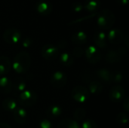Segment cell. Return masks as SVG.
Segmentation results:
<instances>
[{
  "label": "cell",
  "instance_id": "cell-1",
  "mask_svg": "<svg viewBox=\"0 0 129 128\" xmlns=\"http://www.w3.org/2000/svg\"><path fill=\"white\" fill-rule=\"evenodd\" d=\"M31 65V57L26 51H20L17 53L11 67L17 74L26 73Z\"/></svg>",
  "mask_w": 129,
  "mask_h": 128
},
{
  "label": "cell",
  "instance_id": "cell-2",
  "mask_svg": "<svg viewBox=\"0 0 129 128\" xmlns=\"http://www.w3.org/2000/svg\"><path fill=\"white\" fill-rule=\"evenodd\" d=\"M97 24L101 30L110 29L115 23L116 17L110 9H103L97 13Z\"/></svg>",
  "mask_w": 129,
  "mask_h": 128
},
{
  "label": "cell",
  "instance_id": "cell-3",
  "mask_svg": "<svg viewBox=\"0 0 129 128\" xmlns=\"http://www.w3.org/2000/svg\"><path fill=\"white\" fill-rule=\"evenodd\" d=\"M38 100L37 94L31 90H25L18 96V103L23 107H31Z\"/></svg>",
  "mask_w": 129,
  "mask_h": 128
},
{
  "label": "cell",
  "instance_id": "cell-4",
  "mask_svg": "<svg viewBox=\"0 0 129 128\" xmlns=\"http://www.w3.org/2000/svg\"><path fill=\"white\" fill-rule=\"evenodd\" d=\"M71 97L77 103H84L89 99L90 94L86 87L78 85L73 88L71 91Z\"/></svg>",
  "mask_w": 129,
  "mask_h": 128
},
{
  "label": "cell",
  "instance_id": "cell-5",
  "mask_svg": "<svg viewBox=\"0 0 129 128\" xmlns=\"http://www.w3.org/2000/svg\"><path fill=\"white\" fill-rule=\"evenodd\" d=\"M3 39L9 45L18 44L21 40V32L16 28L7 29L3 33Z\"/></svg>",
  "mask_w": 129,
  "mask_h": 128
},
{
  "label": "cell",
  "instance_id": "cell-6",
  "mask_svg": "<svg viewBox=\"0 0 129 128\" xmlns=\"http://www.w3.org/2000/svg\"><path fill=\"white\" fill-rule=\"evenodd\" d=\"M85 58L87 61L91 64H97L98 63L102 57L101 53L99 49L94 45H89L85 50Z\"/></svg>",
  "mask_w": 129,
  "mask_h": 128
},
{
  "label": "cell",
  "instance_id": "cell-7",
  "mask_svg": "<svg viewBox=\"0 0 129 128\" xmlns=\"http://www.w3.org/2000/svg\"><path fill=\"white\" fill-rule=\"evenodd\" d=\"M42 57L48 61H52L59 56V49L56 45L52 44H46L41 49Z\"/></svg>",
  "mask_w": 129,
  "mask_h": 128
},
{
  "label": "cell",
  "instance_id": "cell-8",
  "mask_svg": "<svg viewBox=\"0 0 129 128\" xmlns=\"http://www.w3.org/2000/svg\"><path fill=\"white\" fill-rule=\"evenodd\" d=\"M67 76L62 71L54 72L50 78V83L54 88H62L67 83Z\"/></svg>",
  "mask_w": 129,
  "mask_h": 128
},
{
  "label": "cell",
  "instance_id": "cell-9",
  "mask_svg": "<svg viewBox=\"0 0 129 128\" xmlns=\"http://www.w3.org/2000/svg\"><path fill=\"white\" fill-rule=\"evenodd\" d=\"M125 94V88L120 85H115L112 87L109 92L110 100L113 103H119L123 100Z\"/></svg>",
  "mask_w": 129,
  "mask_h": 128
},
{
  "label": "cell",
  "instance_id": "cell-10",
  "mask_svg": "<svg viewBox=\"0 0 129 128\" xmlns=\"http://www.w3.org/2000/svg\"><path fill=\"white\" fill-rule=\"evenodd\" d=\"M107 40L110 43L113 45H118L122 43L124 39V34L123 32L117 28L111 29L107 35Z\"/></svg>",
  "mask_w": 129,
  "mask_h": 128
},
{
  "label": "cell",
  "instance_id": "cell-11",
  "mask_svg": "<svg viewBox=\"0 0 129 128\" xmlns=\"http://www.w3.org/2000/svg\"><path fill=\"white\" fill-rule=\"evenodd\" d=\"M36 10L42 16H48L52 11V5L45 0H39L36 4Z\"/></svg>",
  "mask_w": 129,
  "mask_h": 128
},
{
  "label": "cell",
  "instance_id": "cell-12",
  "mask_svg": "<svg viewBox=\"0 0 129 128\" xmlns=\"http://www.w3.org/2000/svg\"><path fill=\"white\" fill-rule=\"evenodd\" d=\"M94 42L98 48L104 49L107 47V38L104 31H97L94 35Z\"/></svg>",
  "mask_w": 129,
  "mask_h": 128
},
{
  "label": "cell",
  "instance_id": "cell-13",
  "mask_svg": "<svg viewBox=\"0 0 129 128\" xmlns=\"http://www.w3.org/2000/svg\"><path fill=\"white\" fill-rule=\"evenodd\" d=\"M13 117L15 122L18 124H23L27 119V112L22 107H17L13 112Z\"/></svg>",
  "mask_w": 129,
  "mask_h": 128
},
{
  "label": "cell",
  "instance_id": "cell-14",
  "mask_svg": "<svg viewBox=\"0 0 129 128\" xmlns=\"http://www.w3.org/2000/svg\"><path fill=\"white\" fill-rule=\"evenodd\" d=\"M13 90V82L11 80L6 77L2 76L0 78V92L5 94H9Z\"/></svg>",
  "mask_w": 129,
  "mask_h": 128
},
{
  "label": "cell",
  "instance_id": "cell-15",
  "mask_svg": "<svg viewBox=\"0 0 129 128\" xmlns=\"http://www.w3.org/2000/svg\"><path fill=\"white\" fill-rule=\"evenodd\" d=\"M11 69V62L6 56H0V76L7 75Z\"/></svg>",
  "mask_w": 129,
  "mask_h": 128
},
{
  "label": "cell",
  "instance_id": "cell-16",
  "mask_svg": "<svg viewBox=\"0 0 129 128\" xmlns=\"http://www.w3.org/2000/svg\"><path fill=\"white\" fill-rule=\"evenodd\" d=\"M96 77L101 81L104 83H111V72L107 69H99L95 71Z\"/></svg>",
  "mask_w": 129,
  "mask_h": 128
},
{
  "label": "cell",
  "instance_id": "cell-17",
  "mask_svg": "<svg viewBox=\"0 0 129 128\" xmlns=\"http://www.w3.org/2000/svg\"><path fill=\"white\" fill-rule=\"evenodd\" d=\"M71 41L75 45H84L88 41V35L83 31H78L72 35Z\"/></svg>",
  "mask_w": 129,
  "mask_h": 128
},
{
  "label": "cell",
  "instance_id": "cell-18",
  "mask_svg": "<svg viewBox=\"0 0 129 128\" xmlns=\"http://www.w3.org/2000/svg\"><path fill=\"white\" fill-rule=\"evenodd\" d=\"M122 57L119 55L117 51L115 50H110L109 51L105 56V61L107 63L110 64H113V63H119L122 60Z\"/></svg>",
  "mask_w": 129,
  "mask_h": 128
},
{
  "label": "cell",
  "instance_id": "cell-19",
  "mask_svg": "<svg viewBox=\"0 0 129 128\" xmlns=\"http://www.w3.org/2000/svg\"><path fill=\"white\" fill-rule=\"evenodd\" d=\"M62 112H63L62 108L60 106L56 105V104L50 106L46 110V115L50 118H58L59 116H60Z\"/></svg>",
  "mask_w": 129,
  "mask_h": 128
},
{
  "label": "cell",
  "instance_id": "cell-20",
  "mask_svg": "<svg viewBox=\"0 0 129 128\" xmlns=\"http://www.w3.org/2000/svg\"><path fill=\"white\" fill-rule=\"evenodd\" d=\"M59 61L61 65L66 67H70L74 63V57L71 54L68 52H63L59 56Z\"/></svg>",
  "mask_w": 129,
  "mask_h": 128
},
{
  "label": "cell",
  "instance_id": "cell-21",
  "mask_svg": "<svg viewBox=\"0 0 129 128\" xmlns=\"http://www.w3.org/2000/svg\"><path fill=\"white\" fill-rule=\"evenodd\" d=\"M88 90L89 94L98 95V94H100L103 91L104 87H103L102 84L100 81H91L88 84Z\"/></svg>",
  "mask_w": 129,
  "mask_h": 128
},
{
  "label": "cell",
  "instance_id": "cell-22",
  "mask_svg": "<svg viewBox=\"0 0 129 128\" xmlns=\"http://www.w3.org/2000/svg\"><path fill=\"white\" fill-rule=\"evenodd\" d=\"M2 106L4 110L10 112H13L18 106L17 102L12 98H6L2 103Z\"/></svg>",
  "mask_w": 129,
  "mask_h": 128
},
{
  "label": "cell",
  "instance_id": "cell-23",
  "mask_svg": "<svg viewBox=\"0 0 129 128\" xmlns=\"http://www.w3.org/2000/svg\"><path fill=\"white\" fill-rule=\"evenodd\" d=\"M100 5V0H85V3L83 4V8L89 12L94 13V11H96L99 8Z\"/></svg>",
  "mask_w": 129,
  "mask_h": 128
},
{
  "label": "cell",
  "instance_id": "cell-24",
  "mask_svg": "<svg viewBox=\"0 0 129 128\" xmlns=\"http://www.w3.org/2000/svg\"><path fill=\"white\" fill-rule=\"evenodd\" d=\"M13 90L16 93H22L26 90V82L23 78H17L13 83Z\"/></svg>",
  "mask_w": 129,
  "mask_h": 128
},
{
  "label": "cell",
  "instance_id": "cell-25",
  "mask_svg": "<svg viewBox=\"0 0 129 128\" xmlns=\"http://www.w3.org/2000/svg\"><path fill=\"white\" fill-rule=\"evenodd\" d=\"M57 128H80V127L78 122L75 120L70 118H65L58 124Z\"/></svg>",
  "mask_w": 129,
  "mask_h": 128
},
{
  "label": "cell",
  "instance_id": "cell-26",
  "mask_svg": "<svg viewBox=\"0 0 129 128\" xmlns=\"http://www.w3.org/2000/svg\"><path fill=\"white\" fill-rule=\"evenodd\" d=\"M86 115V111L82 108L76 109L73 112V118L76 121H82Z\"/></svg>",
  "mask_w": 129,
  "mask_h": 128
},
{
  "label": "cell",
  "instance_id": "cell-27",
  "mask_svg": "<svg viewBox=\"0 0 129 128\" xmlns=\"http://www.w3.org/2000/svg\"><path fill=\"white\" fill-rule=\"evenodd\" d=\"M123 80V75L119 70L111 72V81L114 83H120Z\"/></svg>",
  "mask_w": 129,
  "mask_h": 128
},
{
  "label": "cell",
  "instance_id": "cell-28",
  "mask_svg": "<svg viewBox=\"0 0 129 128\" xmlns=\"http://www.w3.org/2000/svg\"><path fill=\"white\" fill-rule=\"evenodd\" d=\"M116 121L119 124L125 125L128 122V115L126 112H120L116 116Z\"/></svg>",
  "mask_w": 129,
  "mask_h": 128
},
{
  "label": "cell",
  "instance_id": "cell-29",
  "mask_svg": "<svg viewBox=\"0 0 129 128\" xmlns=\"http://www.w3.org/2000/svg\"><path fill=\"white\" fill-rule=\"evenodd\" d=\"M82 128H98V126L94 120L88 118L82 121Z\"/></svg>",
  "mask_w": 129,
  "mask_h": 128
},
{
  "label": "cell",
  "instance_id": "cell-30",
  "mask_svg": "<svg viewBox=\"0 0 129 128\" xmlns=\"http://www.w3.org/2000/svg\"><path fill=\"white\" fill-rule=\"evenodd\" d=\"M84 54H85V51L81 47H76L73 49L72 55L73 56V57L79 58V57H82L84 55Z\"/></svg>",
  "mask_w": 129,
  "mask_h": 128
},
{
  "label": "cell",
  "instance_id": "cell-31",
  "mask_svg": "<svg viewBox=\"0 0 129 128\" xmlns=\"http://www.w3.org/2000/svg\"><path fill=\"white\" fill-rule=\"evenodd\" d=\"M71 8L72 10L76 12V13H79L83 10V4H82L81 2H73L71 5Z\"/></svg>",
  "mask_w": 129,
  "mask_h": 128
},
{
  "label": "cell",
  "instance_id": "cell-32",
  "mask_svg": "<svg viewBox=\"0 0 129 128\" xmlns=\"http://www.w3.org/2000/svg\"><path fill=\"white\" fill-rule=\"evenodd\" d=\"M38 128H54L53 127V124H51V122L48 120V119H43L42 120L39 124Z\"/></svg>",
  "mask_w": 129,
  "mask_h": 128
},
{
  "label": "cell",
  "instance_id": "cell-33",
  "mask_svg": "<svg viewBox=\"0 0 129 128\" xmlns=\"http://www.w3.org/2000/svg\"><path fill=\"white\" fill-rule=\"evenodd\" d=\"M33 39L29 37H26L22 41V46L25 48H28L33 45Z\"/></svg>",
  "mask_w": 129,
  "mask_h": 128
},
{
  "label": "cell",
  "instance_id": "cell-34",
  "mask_svg": "<svg viewBox=\"0 0 129 128\" xmlns=\"http://www.w3.org/2000/svg\"><path fill=\"white\" fill-rule=\"evenodd\" d=\"M122 107L124 109V110L125 111L126 113L129 112V99L128 97H125L123 100V103H122Z\"/></svg>",
  "mask_w": 129,
  "mask_h": 128
},
{
  "label": "cell",
  "instance_id": "cell-35",
  "mask_svg": "<svg viewBox=\"0 0 129 128\" xmlns=\"http://www.w3.org/2000/svg\"><path fill=\"white\" fill-rule=\"evenodd\" d=\"M67 41L64 40V39H61L58 41L57 43V48L58 49H63L67 47Z\"/></svg>",
  "mask_w": 129,
  "mask_h": 128
},
{
  "label": "cell",
  "instance_id": "cell-36",
  "mask_svg": "<svg viewBox=\"0 0 129 128\" xmlns=\"http://www.w3.org/2000/svg\"><path fill=\"white\" fill-rule=\"evenodd\" d=\"M117 51H118V53L119 54V55L122 57L123 56H125V54H126V53H127V49L125 48H124V47H121V48H119L118 50H116Z\"/></svg>",
  "mask_w": 129,
  "mask_h": 128
},
{
  "label": "cell",
  "instance_id": "cell-37",
  "mask_svg": "<svg viewBox=\"0 0 129 128\" xmlns=\"http://www.w3.org/2000/svg\"><path fill=\"white\" fill-rule=\"evenodd\" d=\"M116 2L121 5H126L128 2V0H116Z\"/></svg>",
  "mask_w": 129,
  "mask_h": 128
},
{
  "label": "cell",
  "instance_id": "cell-38",
  "mask_svg": "<svg viewBox=\"0 0 129 128\" xmlns=\"http://www.w3.org/2000/svg\"><path fill=\"white\" fill-rule=\"evenodd\" d=\"M0 128H11V127L5 122H0Z\"/></svg>",
  "mask_w": 129,
  "mask_h": 128
},
{
  "label": "cell",
  "instance_id": "cell-39",
  "mask_svg": "<svg viewBox=\"0 0 129 128\" xmlns=\"http://www.w3.org/2000/svg\"><path fill=\"white\" fill-rule=\"evenodd\" d=\"M128 35H126V36H125V38H124L123 41H125V45H126V46H127V47H128Z\"/></svg>",
  "mask_w": 129,
  "mask_h": 128
}]
</instances>
